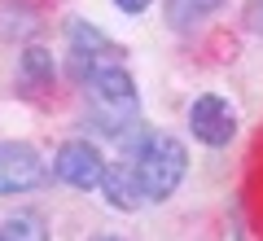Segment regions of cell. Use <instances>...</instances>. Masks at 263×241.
I'll return each instance as SVG.
<instances>
[{
    "instance_id": "cell-11",
    "label": "cell",
    "mask_w": 263,
    "mask_h": 241,
    "mask_svg": "<svg viewBox=\"0 0 263 241\" xmlns=\"http://www.w3.org/2000/svg\"><path fill=\"white\" fill-rule=\"evenodd\" d=\"M53 53H44V48H27V53H22V79H27V84H53Z\"/></svg>"
},
{
    "instance_id": "cell-4",
    "label": "cell",
    "mask_w": 263,
    "mask_h": 241,
    "mask_svg": "<svg viewBox=\"0 0 263 241\" xmlns=\"http://www.w3.org/2000/svg\"><path fill=\"white\" fill-rule=\"evenodd\" d=\"M189 132H193L202 145H211V149L228 145V140L237 136V110H233V101L219 97V92L193 97V101H189Z\"/></svg>"
},
{
    "instance_id": "cell-15",
    "label": "cell",
    "mask_w": 263,
    "mask_h": 241,
    "mask_svg": "<svg viewBox=\"0 0 263 241\" xmlns=\"http://www.w3.org/2000/svg\"><path fill=\"white\" fill-rule=\"evenodd\" d=\"M0 241H5V237H0Z\"/></svg>"
},
{
    "instance_id": "cell-1",
    "label": "cell",
    "mask_w": 263,
    "mask_h": 241,
    "mask_svg": "<svg viewBox=\"0 0 263 241\" xmlns=\"http://www.w3.org/2000/svg\"><path fill=\"white\" fill-rule=\"evenodd\" d=\"M136 180H141V193L145 202H167L171 193L180 189V180H184L189 171V154L184 145H180L176 136H167V132H149V136L136 145Z\"/></svg>"
},
{
    "instance_id": "cell-6",
    "label": "cell",
    "mask_w": 263,
    "mask_h": 241,
    "mask_svg": "<svg viewBox=\"0 0 263 241\" xmlns=\"http://www.w3.org/2000/svg\"><path fill=\"white\" fill-rule=\"evenodd\" d=\"M66 35H70V53L79 57V62H88V70L92 66H110L114 62V40L105 35V31H97L92 22H84V18H75L70 27H66Z\"/></svg>"
},
{
    "instance_id": "cell-3",
    "label": "cell",
    "mask_w": 263,
    "mask_h": 241,
    "mask_svg": "<svg viewBox=\"0 0 263 241\" xmlns=\"http://www.w3.org/2000/svg\"><path fill=\"white\" fill-rule=\"evenodd\" d=\"M48 180V162L27 140H0V197L31 193Z\"/></svg>"
},
{
    "instance_id": "cell-13",
    "label": "cell",
    "mask_w": 263,
    "mask_h": 241,
    "mask_svg": "<svg viewBox=\"0 0 263 241\" xmlns=\"http://www.w3.org/2000/svg\"><path fill=\"white\" fill-rule=\"evenodd\" d=\"M114 5H119L123 13H145L149 9V0H114Z\"/></svg>"
},
{
    "instance_id": "cell-8",
    "label": "cell",
    "mask_w": 263,
    "mask_h": 241,
    "mask_svg": "<svg viewBox=\"0 0 263 241\" xmlns=\"http://www.w3.org/2000/svg\"><path fill=\"white\" fill-rule=\"evenodd\" d=\"M40 31V18L31 5H22V0H0V35L5 40H27Z\"/></svg>"
},
{
    "instance_id": "cell-2",
    "label": "cell",
    "mask_w": 263,
    "mask_h": 241,
    "mask_svg": "<svg viewBox=\"0 0 263 241\" xmlns=\"http://www.w3.org/2000/svg\"><path fill=\"white\" fill-rule=\"evenodd\" d=\"M88 92H92V101H97V110L105 114V127H127L132 119H136V84H132V75L123 70L119 62H110V66H92L88 70Z\"/></svg>"
},
{
    "instance_id": "cell-5",
    "label": "cell",
    "mask_w": 263,
    "mask_h": 241,
    "mask_svg": "<svg viewBox=\"0 0 263 241\" xmlns=\"http://www.w3.org/2000/svg\"><path fill=\"white\" fill-rule=\"evenodd\" d=\"M53 171L62 184L70 189H101L105 180V158L97 145H88V140H66L62 149H57L53 158Z\"/></svg>"
},
{
    "instance_id": "cell-12",
    "label": "cell",
    "mask_w": 263,
    "mask_h": 241,
    "mask_svg": "<svg viewBox=\"0 0 263 241\" xmlns=\"http://www.w3.org/2000/svg\"><path fill=\"white\" fill-rule=\"evenodd\" d=\"M246 27H250V35L263 40V0H246Z\"/></svg>"
},
{
    "instance_id": "cell-9",
    "label": "cell",
    "mask_w": 263,
    "mask_h": 241,
    "mask_svg": "<svg viewBox=\"0 0 263 241\" xmlns=\"http://www.w3.org/2000/svg\"><path fill=\"white\" fill-rule=\"evenodd\" d=\"M219 5H224V0H167V18H171L176 31H189V27H197L202 18H211Z\"/></svg>"
},
{
    "instance_id": "cell-7",
    "label": "cell",
    "mask_w": 263,
    "mask_h": 241,
    "mask_svg": "<svg viewBox=\"0 0 263 241\" xmlns=\"http://www.w3.org/2000/svg\"><path fill=\"white\" fill-rule=\"evenodd\" d=\"M101 193L114 211H136L145 202L141 193V180H136V167H105V180H101Z\"/></svg>"
},
{
    "instance_id": "cell-14",
    "label": "cell",
    "mask_w": 263,
    "mask_h": 241,
    "mask_svg": "<svg viewBox=\"0 0 263 241\" xmlns=\"http://www.w3.org/2000/svg\"><path fill=\"white\" fill-rule=\"evenodd\" d=\"M92 241H119V237H92Z\"/></svg>"
},
{
    "instance_id": "cell-10",
    "label": "cell",
    "mask_w": 263,
    "mask_h": 241,
    "mask_svg": "<svg viewBox=\"0 0 263 241\" xmlns=\"http://www.w3.org/2000/svg\"><path fill=\"white\" fill-rule=\"evenodd\" d=\"M0 237L5 241H48V228H44L40 215L18 211V215H9V219L0 224Z\"/></svg>"
}]
</instances>
